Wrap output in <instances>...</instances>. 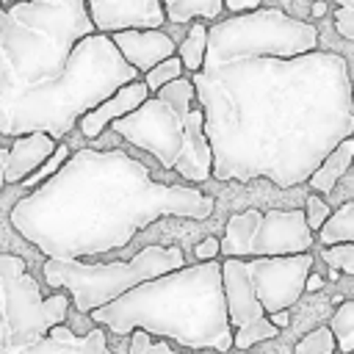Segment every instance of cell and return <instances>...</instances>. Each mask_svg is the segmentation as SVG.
I'll return each instance as SVG.
<instances>
[{
    "mask_svg": "<svg viewBox=\"0 0 354 354\" xmlns=\"http://www.w3.org/2000/svg\"><path fill=\"white\" fill-rule=\"evenodd\" d=\"M254 296L266 313L293 307L304 293V279L313 271V254H271V257H243Z\"/></svg>",
    "mask_w": 354,
    "mask_h": 354,
    "instance_id": "cell-10",
    "label": "cell"
},
{
    "mask_svg": "<svg viewBox=\"0 0 354 354\" xmlns=\"http://www.w3.org/2000/svg\"><path fill=\"white\" fill-rule=\"evenodd\" d=\"M301 210H304L307 227H310L313 232H318V230H321V224L326 221V216L332 213V207H329L321 196H315V194H310V196H307V202H304V207H301Z\"/></svg>",
    "mask_w": 354,
    "mask_h": 354,
    "instance_id": "cell-26",
    "label": "cell"
},
{
    "mask_svg": "<svg viewBox=\"0 0 354 354\" xmlns=\"http://www.w3.org/2000/svg\"><path fill=\"white\" fill-rule=\"evenodd\" d=\"M194 257H196V260H216V257H218V238H216V235L202 238V241L196 243V249H194Z\"/></svg>",
    "mask_w": 354,
    "mask_h": 354,
    "instance_id": "cell-28",
    "label": "cell"
},
{
    "mask_svg": "<svg viewBox=\"0 0 354 354\" xmlns=\"http://www.w3.org/2000/svg\"><path fill=\"white\" fill-rule=\"evenodd\" d=\"M221 6L230 11V14H241V11H254L263 6V0H221Z\"/></svg>",
    "mask_w": 354,
    "mask_h": 354,
    "instance_id": "cell-29",
    "label": "cell"
},
{
    "mask_svg": "<svg viewBox=\"0 0 354 354\" xmlns=\"http://www.w3.org/2000/svg\"><path fill=\"white\" fill-rule=\"evenodd\" d=\"M268 321H271L274 326H279V329H282V326H288V324H290V313H288V310H274V313H268Z\"/></svg>",
    "mask_w": 354,
    "mask_h": 354,
    "instance_id": "cell-30",
    "label": "cell"
},
{
    "mask_svg": "<svg viewBox=\"0 0 354 354\" xmlns=\"http://www.w3.org/2000/svg\"><path fill=\"white\" fill-rule=\"evenodd\" d=\"M315 235H318V241H321L324 246L354 241V202H346V205H340L335 213H329L326 221L321 224V230H318Z\"/></svg>",
    "mask_w": 354,
    "mask_h": 354,
    "instance_id": "cell-19",
    "label": "cell"
},
{
    "mask_svg": "<svg viewBox=\"0 0 354 354\" xmlns=\"http://www.w3.org/2000/svg\"><path fill=\"white\" fill-rule=\"evenodd\" d=\"M108 36L122 53V58L138 69V75H144L149 66H155L166 55H174L177 50V41L163 28H122Z\"/></svg>",
    "mask_w": 354,
    "mask_h": 354,
    "instance_id": "cell-12",
    "label": "cell"
},
{
    "mask_svg": "<svg viewBox=\"0 0 354 354\" xmlns=\"http://www.w3.org/2000/svg\"><path fill=\"white\" fill-rule=\"evenodd\" d=\"M351 166H354V160H351Z\"/></svg>",
    "mask_w": 354,
    "mask_h": 354,
    "instance_id": "cell-36",
    "label": "cell"
},
{
    "mask_svg": "<svg viewBox=\"0 0 354 354\" xmlns=\"http://www.w3.org/2000/svg\"><path fill=\"white\" fill-rule=\"evenodd\" d=\"M149 97V88L144 80H130V83H122L113 94H108L105 100H100L94 108H88L80 119H77V127L86 138H97L113 119L130 113L133 108H138L144 100Z\"/></svg>",
    "mask_w": 354,
    "mask_h": 354,
    "instance_id": "cell-13",
    "label": "cell"
},
{
    "mask_svg": "<svg viewBox=\"0 0 354 354\" xmlns=\"http://www.w3.org/2000/svg\"><path fill=\"white\" fill-rule=\"evenodd\" d=\"M351 354H354V351H351Z\"/></svg>",
    "mask_w": 354,
    "mask_h": 354,
    "instance_id": "cell-37",
    "label": "cell"
},
{
    "mask_svg": "<svg viewBox=\"0 0 354 354\" xmlns=\"http://www.w3.org/2000/svg\"><path fill=\"white\" fill-rule=\"evenodd\" d=\"M3 158H6V147H0V194H3V185H6V180H3Z\"/></svg>",
    "mask_w": 354,
    "mask_h": 354,
    "instance_id": "cell-33",
    "label": "cell"
},
{
    "mask_svg": "<svg viewBox=\"0 0 354 354\" xmlns=\"http://www.w3.org/2000/svg\"><path fill=\"white\" fill-rule=\"evenodd\" d=\"M191 83L216 180L266 177L296 188L354 136L348 61L318 50V30L279 8L213 19Z\"/></svg>",
    "mask_w": 354,
    "mask_h": 354,
    "instance_id": "cell-1",
    "label": "cell"
},
{
    "mask_svg": "<svg viewBox=\"0 0 354 354\" xmlns=\"http://www.w3.org/2000/svg\"><path fill=\"white\" fill-rule=\"evenodd\" d=\"M221 285H224L227 318L232 326V348L246 351V348H252L263 340H274L279 335V326H274L268 321V313L263 310L260 299L254 296L243 257L221 260Z\"/></svg>",
    "mask_w": 354,
    "mask_h": 354,
    "instance_id": "cell-9",
    "label": "cell"
},
{
    "mask_svg": "<svg viewBox=\"0 0 354 354\" xmlns=\"http://www.w3.org/2000/svg\"><path fill=\"white\" fill-rule=\"evenodd\" d=\"M94 30L113 33L122 28H163L166 11L160 0H86Z\"/></svg>",
    "mask_w": 354,
    "mask_h": 354,
    "instance_id": "cell-11",
    "label": "cell"
},
{
    "mask_svg": "<svg viewBox=\"0 0 354 354\" xmlns=\"http://www.w3.org/2000/svg\"><path fill=\"white\" fill-rule=\"evenodd\" d=\"M332 17H335V30H337L343 39H351V41H354V8L337 6V8L332 11Z\"/></svg>",
    "mask_w": 354,
    "mask_h": 354,
    "instance_id": "cell-27",
    "label": "cell"
},
{
    "mask_svg": "<svg viewBox=\"0 0 354 354\" xmlns=\"http://www.w3.org/2000/svg\"><path fill=\"white\" fill-rule=\"evenodd\" d=\"M335 6H348V8H354V0H332Z\"/></svg>",
    "mask_w": 354,
    "mask_h": 354,
    "instance_id": "cell-34",
    "label": "cell"
},
{
    "mask_svg": "<svg viewBox=\"0 0 354 354\" xmlns=\"http://www.w3.org/2000/svg\"><path fill=\"white\" fill-rule=\"evenodd\" d=\"M166 11V22L188 25L191 19H218L221 17V0H160Z\"/></svg>",
    "mask_w": 354,
    "mask_h": 354,
    "instance_id": "cell-17",
    "label": "cell"
},
{
    "mask_svg": "<svg viewBox=\"0 0 354 354\" xmlns=\"http://www.w3.org/2000/svg\"><path fill=\"white\" fill-rule=\"evenodd\" d=\"M127 144L149 152L163 169L188 183L213 177V152L205 136V113L196 102L191 77L180 75L152 91L138 108L111 122Z\"/></svg>",
    "mask_w": 354,
    "mask_h": 354,
    "instance_id": "cell-5",
    "label": "cell"
},
{
    "mask_svg": "<svg viewBox=\"0 0 354 354\" xmlns=\"http://www.w3.org/2000/svg\"><path fill=\"white\" fill-rule=\"evenodd\" d=\"M326 11H329V6H326V0H313V8H310V14H313L315 19H321V17H326Z\"/></svg>",
    "mask_w": 354,
    "mask_h": 354,
    "instance_id": "cell-32",
    "label": "cell"
},
{
    "mask_svg": "<svg viewBox=\"0 0 354 354\" xmlns=\"http://www.w3.org/2000/svg\"><path fill=\"white\" fill-rule=\"evenodd\" d=\"M205 47H207V25L205 19H191V28L185 33V39L177 44V58L183 61L185 72H196L205 61Z\"/></svg>",
    "mask_w": 354,
    "mask_h": 354,
    "instance_id": "cell-18",
    "label": "cell"
},
{
    "mask_svg": "<svg viewBox=\"0 0 354 354\" xmlns=\"http://www.w3.org/2000/svg\"><path fill=\"white\" fill-rule=\"evenodd\" d=\"M335 335L329 326H318L313 329L310 335H304L296 346H293V354H335Z\"/></svg>",
    "mask_w": 354,
    "mask_h": 354,
    "instance_id": "cell-22",
    "label": "cell"
},
{
    "mask_svg": "<svg viewBox=\"0 0 354 354\" xmlns=\"http://www.w3.org/2000/svg\"><path fill=\"white\" fill-rule=\"evenodd\" d=\"M216 199L188 185L158 183L124 149L83 147L22 199L8 221L44 257H100L124 249L158 218H207Z\"/></svg>",
    "mask_w": 354,
    "mask_h": 354,
    "instance_id": "cell-3",
    "label": "cell"
},
{
    "mask_svg": "<svg viewBox=\"0 0 354 354\" xmlns=\"http://www.w3.org/2000/svg\"><path fill=\"white\" fill-rule=\"evenodd\" d=\"M66 158H69V147H66V144H55V149L47 155V160H44L36 171H30V174L22 180V185H25V188L39 185V183H41V180H47V177H50V174H53V171H55Z\"/></svg>",
    "mask_w": 354,
    "mask_h": 354,
    "instance_id": "cell-25",
    "label": "cell"
},
{
    "mask_svg": "<svg viewBox=\"0 0 354 354\" xmlns=\"http://www.w3.org/2000/svg\"><path fill=\"white\" fill-rule=\"evenodd\" d=\"M315 232L307 227L304 210H257L246 207L227 218L224 238L218 241L221 257H271V254H299L313 249Z\"/></svg>",
    "mask_w": 354,
    "mask_h": 354,
    "instance_id": "cell-8",
    "label": "cell"
},
{
    "mask_svg": "<svg viewBox=\"0 0 354 354\" xmlns=\"http://www.w3.org/2000/svg\"><path fill=\"white\" fill-rule=\"evenodd\" d=\"M329 329L335 335V348L340 354H351L354 351V301H340L337 304Z\"/></svg>",
    "mask_w": 354,
    "mask_h": 354,
    "instance_id": "cell-20",
    "label": "cell"
},
{
    "mask_svg": "<svg viewBox=\"0 0 354 354\" xmlns=\"http://www.w3.org/2000/svg\"><path fill=\"white\" fill-rule=\"evenodd\" d=\"M321 288H324V279H321L318 274H313V271H310V274H307V279H304V290H310V293H313V290H321Z\"/></svg>",
    "mask_w": 354,
    "mask_h": 354,
    "instance_id": "cell-31",
    "label": "cell"
},
{
    "mask_svg": "<svg viewBox=\"0 0 354 354\" xmlns=\"http://www.w3.org/2000/svg\"><path fill=\"white\" fill-rule=\"evenodd\" d=\"M55 144L58 141L41 130L14 136L11 149H6V158H3V180L22 183L30 171H36L47 160V155L55 149Z\"/></svg>",
    "mask_w": 354,
    "mask_h": 354,
    "instance_id": "cell-14",
    "label": "cell"
},
{
    "mask_svg": "<svg viewBox=\"0 0 354 354\" xmlns=\"http://www.w3.org/2000/svg\"><path fill=\"white\" fill-rule=\"evenodd\" d=\"M14 354H111V351H108V337H105L102 326H97L86 335H75L69 326L55 324L41 340H36Z\"/></svg>",
    "mask_w": 354,
    "mask_h": 354,
    "instance_id": "cell-15",
    "label": "cell"
},
{
    "mask_svg": "<svg viewBox=\"0 0 354 354\" xmlns=\"http://www.w3.org/2000/svg\"><path fill=\"white\" fill-rule=\"evenodd\" d=\"M185 266L180 246H147L130 260L116 263H83L77 257H47L41 271L50 288H66L80 313H91L136 288L144 279Z\"/></svg>",
    "mask_w": 354,
    "mask_h": 354,
    "instance_id": "cell-6",
    "label": "cell"
},
{
    "mask_svg": "<svg viewBox=\"0 0 354 354\" xmlns=\"http://www.w3.org/2000/svg\"><path fill=\"white\" fill-rule=\"evenodd\" d=\"M88 315L113 335L144 329L152 337H166L194 351L207 348L227 354L232 348L218 257L144 279L119 299L94 307Z\"/></svg>",
    "mask_w": 354,
    "mask_h": 354,
    "instance_id": "cell-4",
    "label": "cell"
},
{
    "mask_svg": "<svg viewBox=\"0 0 354 354\" xmlns=\"http://www.w3.org/2000/svg\"><path fill=\"white\" fill-rule=\"evenodd\" d=\"M348 116H351V122H354V94H351V102H348Z\"/></svg>",
    "mask_w": 354,
    "mask_h": 354,
    "instance_id": "cell-35",
    "label": "cell"
},
{
    "mask_svg": "<svg viewBox=\"0 0 354 354\" xmlns=\"http://www.w3.org/2000/svg\"><path fill=\"white\" fill-rule=\"evenodd\" d=\"M321 257L329 268H337L343 274H351L354 277V241H346V243H329L321 249Z\"/></svg>",
    "mask_w": 354,
    "mask_h": 354,
    "instance_id": "cell-23",
    "label": "cell"
},
{
    "mask_svg": "<svg viewBox=\"0 0 354 354\" xmlns=\"http://www.w3.org/2000/svg\"><path fill=\"white\" fill-rule=\"evenodd\" d=\"M351 160H354V136H346L324 155V160L310 171L304 183H310L315 194H332L337 180L351 169Z\"/></svg>",
    "mask_w": 354,
    "mask_h": 354,
    "instance_id": "cell-16",
    "label": "cell"
},
{
    "mask_svg": "<svg viewBox=\"0 0 354 354\" xmlns=\"http://www.w3.org/2000/svg\"><path fill=\"white\" fill-rule=\"evenodd\" d=\"M130 335H133V337H130L127 354H180L166 337L152 340V335H147L144 329H133Z\"/></svg>",
    "mask_w": 354,
    "mask_h": 354,
    "instance_id": "cell-24",
    "label": "cell"
},
{
    "mask_svg": "<svg viewBox=\"0 0 354 354\" xmlns=\"http://www.w3.org/2000/svg\"><path fill=\"white\" fill-rule=\"evenodd\" d=\"M69 296H41L28 266L17 254H0V354H14L64 324Z\"/></svg>",
    "mask_w": 354,
    "mask_h": 354,
    "instance_id": "cell-7",
    "label": "cell"
},
{
    "mask_svg": "<svg viewBox=\"0 0 354 354\" xmlns=\"http://www.w3.org/2000/svg\"><path fill=\"white\" fill-rule=\"evenodd\" d=\"M185 69H183V61L177 58V53L174 55H166L163 61H158L155 66H149L147 72H144V83H147V88H149V94L152 91H158L160 86H166L169 80H174V77H180Z\"/></svg>",
    "mask_w": 354,
    "mask_h": 354,
    "instance_id": "cell-21",
    "label": "cell"
},
{
    "mask_svg": "<svg viewBox=\"0 0 354 354\" xmlns=\"http://www.w3.org/2000/svg\"><path fill=\"white\" fill-rule=\"evenodd\" d=\"M141 77L86 0H0V136L66 138L77 119Z\"/></svg>",
    "mask_w": 354,
    "mask_h": 354,
    "instance_id": "cell-2",
    "label": "cell"
}]
</instances>
